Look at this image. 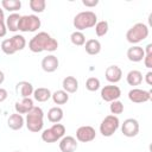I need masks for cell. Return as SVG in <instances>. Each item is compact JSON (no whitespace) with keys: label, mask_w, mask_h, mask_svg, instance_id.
Here are the masks:
<instances>
[{"label":"cell","mask_w":152,"mask_h":152,"mask_svg":"<svg viewBox=\"0 0 152 152\" xmlns=\"http://www.w3.org/2000/svg\"><path fill=\"white\" fill-rule=\"evenodd\" d=\"M121 132L127 138H133L139 133V122L137 119L128 118L121 125Z\"/></svg>","instance_id":"8"},{"label":"cell","mask_w":152,"mask_h":152,"mask_svg":"<svg viewBox=\"0 0 152 152\" xmlns=\"http://www.w3.org/2000/svg\"><path fill=\"white\" fill-rule=\"evenodd\" d=\"M96 137V132L95 128L91 126H81L77 128L76 131V140L81 141V142H90L95 139Z\"/></svg>","instance_id":"9"},{"label":"cell","mask_w":152,"mask_h":152,"mask_svg":"<svg viewBox=\"0 0 152 152\" xmlns=\"http://www.w3.org/2000/svg\"><path fill=\"white\" fill-rule=\"evenodd\" d=\"M84 49H86V52L90 56L99 55L101 51V43L97 39H89L86 42Z\"/></svg>","instance_id":"20"},{"label":"cell","mask_w":152,"mask_h":152,"mask_svg":"<svg viewBox=\"0 0 152 152\" xmlns=\"http://www.w3.org/2000/svg\"><path fill=\"white\" fill-rule=\"evenodd\" d=\"M14 152H20V151H14Z\"/></svg>","instance_id":"42"},{"label":"cell","mask_w":152,"mask_h":152,"mask_svg":"<svg viewBox=\"0 0 152 152\" xmlns=\"http://www.w3.org/2000/svg\"><path fill=\"white\" fill-rule=\"evenodd\" d=\"M62 87H63V90L66 91L68 94L76 93L78 89V81L74 76H66L62 81Z\"/></svg>","instance_id":"18"},{"label":"cell","mask_w":152,"mask_h":152,"mask_svg":"<svg viewBox=\"0 0 152 152\" xmlns=\"http://www.w3.org/2000/svg\"><path fill=\"white\" fill-rule=\"evenodd\" d=\"M101 99L106 102H113L115 100H119V97L121 96V89L118 86L114 84H109V86H104L101 89Z\"/></svg>","instance_id":"7"},{"label":"cell","mask_w":152,"mask_h":152,"mask_svg":"<svg viewBox=\"0 0 152 152\" xmlns=\"http://www.w3.org/2000/svg\"><path fill=\"white\" fill-rule=\"evenodd\" d=\"M33 107H34V104H33V100L31 97H24L20 101H17L14 104L15 113H18V114H27Z\"/></svg>","instance_id":"14"},{"label":"cell","mask_w":152,"mask_h":152,"mask_svg":"<svg viewBox=\"0 0 152 152\" xmlns=\"http://www.w3.org/2000/svg\"><path fill=\"white\" fill-rule=\"evenodd\" d=\"M1 6L4 10H7L8 12L17 13L21 8V1L20 0H1Z\"/></svg>","instance_id":"24"},{"label":"cell","mask_w":152,"mask_h":152,"mask_svg":"<svg viewBox=\"0 0 152 152\" xmlns=\"http://www.w3.org/2000/svg\"><path fill=\"white\" fill-rule=\"evenodd\" d=\"M42 25L40 19L36 14L21 15L18 25V31L21 32H36Z\"/></svg>","instance_id":"5"},{"label":"cell","mask_w":152,"mask_h":152,"mask_svg":"<svg viewBox=\"0 0 152 152\" xmlns=\"http://www.w3.org/2000/svg\"><path fill=\"white\" fill-rule=\"evenodd\" d=\"M97 23V15L93 11H83L77 13L74 17L72 25L76 28V31H83L86 28L94 27Z\"/></svg>","instance_id":"3"},{"label":"cell","mask_w":152,"mask_h":152,"mask_svg":"<svg viewBox=\"0 0 152 152\" xmlns=\"http://www.w3.org/2000/svg\"><path fill=\"white\" fill-rule=\"evenodd\" d=\"M42 140H43L44 142L52 144V142L58 141V138L55 135V133L51 131V128H46V129H44L43 133H42Z\"/></svg>","instance_id":"30"},{"label":"cell","mask_w":152,"mask_h":152,"mask_svg":"<svg viewBox=\"0 0 152 152\" xmlns=\"http://www.w3.org/2000/svg\"><path fill=\"white\" fill-rule=\"evenodd\" d=\"M20 17H21V15H20L19 13H11V14L7 17L6 21H5L7 30H10L11 32H17V31H18V25H19Z\"/></svg>","instance_id":"21"},{"label":"cell","mask_w":152,"mask_h":152,"mask_svg":"<svg viewBox=\"0 0 152 152\" xmlns=\"http://www.w3.org/2000/svg\"><path fill=\"white\" fill-rule=\"evenodd\" d=\"M51 131L55 133V135L58 138V140L59 139H62L63 137H64V134H65V127H64V125H62V124H53L51 127Z\"/></svg>","instance_id":"34"},{"label":"cell","mask_w":152,"mask_h":152,"mask_svg":"<svg viewBox=\"0 0 152 152\" xmlns=\"http://www.w3.org/2000/svg\"><path fill=\"white\" fill-rule=\"evenodd\" d=\"M100 86H101V83L97 77H89L86 81V88L89 91H96L97 89H100Z\"/></svg>","instance_id":"31"},{"label":"cell","mask_w":152,"mask_h":152,"mask_svg":"<svg viewBox=\"0 0 152 152\" xmlns=\"http://www.w3.org/2000/svg\"><path fill=\"white\" fill-rule=\"evenodd\" d=\"M82 4L86 7H95L99 4V0H82Z\"/></svg>","instance_id":"36"},{"label":"cell","mask_w":152,"mask_h":152,"mask_svg":"<svg viewBox=\"0 0 152 152\" xmlns=\"http://www.w3.org/2000/svg\"><path fill=\"white\" fill-rule=\"evenodd\" d=\"M145 81L148 86H152V71H148L146 75H145Z\"/></svg>","instance_id":"39"},{"label":"cell","mask_w":152,"mask_h":152,"mask_svg":"<svg viewBox=\"0 0 152 152\" xmlns=\"http://www.w3.org/2000/svg\"><path fill=\"white\" fill-rule=\"evenodd\" d=\"M10 39H11V43H12V45H13L15 52H17V51H21V50L26 46V39H25V37L21 36V34H14V36L11 37Z\"/></svg>","instance_id":"26"},{"label":"cell","mask_w":152,"mask_h":152,"mask_svg":"<svg viewBox=\"0 0 152 152\" xmlns=\"http://www.w3.org/2000/svg\"><path fill=\"white\" fill-rule=\"evenodd\" d=\"M51 95L52 93L50 91V89L45 87H39L33 90V99L38 102H46L51 99Z\"/></svg>","instance_id":"19"},{"label":"cell","mask_w":152,"mask_h":152,"mask_svg":"<svg viewBox=\"0 0 152 152\" xmlns=\"http://www.w3.org/2000/svg\"><path fill=\"white\" fill-rule=\"evenodd\" d=\"M28 49L34 53H40L43 51L53 52L58 49V42L46 32H38L30 39Z\"/></svg>","instance_id":"1"},{"label":"cell","mask_w":152,"mask_h":152,"mask_svg":"<svg viewBox=\"0 0 152 152\" xmlns=\"http://www.w3.org/2000/svg\"><path fill=\"white\" fill-rule=\"evenodd\" d=\"M25 125L30 132L38 133L43 129L44 126V112L40 107L34 106L25 118Z\"/></svg>","instance_id":"2"},{"label":"cell","mask_w":152,"mask_h":152,"mask_svg":"<svg viewBox=\"0 0 152 152\" xmlns=\"http://www.w3.org/2000/svg\"><path fill=\"white\" fill-rule=\"evenodd\" d=\"M33 90H34L33 86L30 82H27V81H20L15 86L17 94L20 95L23 99L24 97H30L31 95H33Z\"/></svg>","instance_id":"15"},{"label":"cell","mask_w":152,"mask_h":152,"mask_svg":"<svg viewBox=\"0 0 152 152\" xmlns=\"http://www.w3.org/2000/svg\"><path fill=\"white\" fill-rule=\"evenodd\" d=\"M124 103L121 102V101H119V100H115V101H113V102H110V106H109V110H110V113L113 114V115H119V114H121L122 112H124Z\"/></svg>","instance_id":"32"},{"label":"cell","mask_w":152,"mask_h":152,"mask_svg":"<svg viewBox=\"0 0 152 152\" xmlns=\"http://www.w3.org/2000/svg\"><path fill=\"white\" fill-rule=\"evenodd\" d=\"M70 40L76 46H82L86 44V36L81 31H74L70 34Z\"/></svg>","instance_id":"27"},{"label":"cell","mask_w":152,"mask_h":152,"mask_svg":"<svg viewBox=\"0 0 152 152\" xmlns=\"http://www.w3.org/2000/svg\"><path fill=\"white\" fill-rule=\"evenodd\" d=\"M126 81L132 87L139 86L142 82V74L139 70H131L126 76Z\"/></svg>","instance_id":"22"},{"label":"cell","mask_w":152,"mask_h":152,"mask_svg":"<svg viewBox=\"0 0 152 152\" xmlns=\"http://www.w3.org/2000/svg\"><path fill=\"white\" fill-rule=\"evenodd\" d=\"M144 64L147 69H151L152 68V52L150 53H145V57H144Z\"/></svg>","instance_id":"35"},{"label":"cell","mask_w":152,"mask_h":152,"mask_svg":"<svg viewBox=\"0 0 152 152\" xmlns=\"http://www.w3.org/2000/svg\"><path fill=\"white\" fill-rule=\"evenodd\" d=\"M94 27H95V33H96V36H97V37H103V36L107 34L108 28H109V25H108V21L101 20V21H97Z\"/></svg>","instance_id":"28"},{"label":"cell","mask_w":152,"mask_h":152,"mask_svg":"<svg viewBox=\"0 0 152 152\" xmlns=\"http://www.w3.org/2000/svg\"><path fill=\"white\" fill-rule=\"evenodd\" d=\"M120 126V120L116 115L109 114L104 116V119L100 124V133L103 137H112L119 128Z\"/></svg>","instance_id":"6"},{"label":"cell","mask_w":152,"mask_h":152,"mask_svg":"<svg viewBox=\"0 0 152 152\" xmlns=\"http://www.w3.org/2000/svg\"><path fill=\"white\" fill-rule=\"evenodd\" d=\"M145 57V51L139 45H133L127 50V58L131 62H140Z\"/></svg>","instance_id":"16"},{"label":"cell","mask_w":152,"mask_h":152,"mask_svg":"<svg viewBox=\"0 0 152 152\" xmlns=\"http://www.w3.org/2000/svg\"><path fill=\"white\" fill-rule=\"evenodd\" d=\"M63 116H64V114H63V109L61 107H52L48 112V119L52 124H58L63 119Z\"/></svg>","instance_id":"23"},{"label":"cell","mask_w":152,"mask_h":152,"mask_svg":"<svg viewBox=\"0 0 152 152\" xmlns=\"http://www.w3.org/2000/svg\"><path fill=\"white\" fill-rule=\"evenodd\" d=\"M4 81H5V74L0 70V84H2V83H4Z\"/></svg>","instance_id":"41"},{"label":"cell","mask_w":152,"mask_h":152,"mask_svg":"<svg viewBox=\"0 0 152 152\" xmlns=\"http://www.w3.org/2000/svg\"><path fill=\"white\" fill-rule=\"evenodd\" d=\"M7 96H8L7 90H6L5 88H1V87H0V103L4 102V101L7 99Z\"/></svg>","instance_id":"38"},{"label":"cell","mask_w":152,"mask_h":152,"mask_svg":"<svg viewBox=\"0 0 152 152\" xmlns=\"http://www.w3.org/2000/svg\"><path fill=\"white\" fill-rule=\"evenodd\" d=\"M1 50H2V52H4L5 55H8V56L15 53V50H14V48H13V45H12L10 38H8V39H4V40L1 42Z\"/></svg>","instance_id":"33"},{"label":"cell","mask_w":152,"mask_h":152,"mask_svg":"<svg viewBox=\"0 0 152 152\" xmlns=\"http://www.w3.org/2000/svg\"><path fill=\"white\" fill-rule=\"evenodd\" d=\"M7 33V27H6V24L5 21H0V38L5 37Z\"/></svg>","instance_id":"37"},{"label":"cell","mask_w":152,"mask_h":152,"mask_svg":"<svg viewBox=\"0 0 152 152\" xmlns=\"http://www.w3.org/2000/svg\"><path fill=\"white\" fill-rule=\"evenodd\" d=\"M42 69L45 72H53L59 66V61L55 55H48L42 59Z\"/></svg>","instance_id":"11"},{"label":"cell","mask_w":152,"mask_h":152,"mask_svg":"<svg viewBox=\"0 0 152 152\" xmlns=\"http://www.w3.org/2000/svg\"><path fill=\"white\" fill-rule=\"evenodd\" d=\"M24 125H25V119L23 118L21 114L13 113V114H11L10 118L7 119V126H8L11 129H13V131L21 129Z\"/></svg>","instance_id":"17"},{"label":"cell","mask_w":152,"mask_h":152,"mask_svg":"<svg viewBox=\"0 0 152 152\" xmlns=\"http://www.w3.org/2000/svg\"><path fill=\"white\" fill-rule=\"evenodd\" d=\"M104 76H106V80L110 83H118L121 77H122V70L120 66L118 65H109L107 66L106 71H104Z\"/></svg>","instance_id":"12"},{"label":"cell","mask_w":152,"mask_h":152,"mask_svg":"<svg viewBox=\"0 0 152 152\" xmlns=\"http://www.w3.org/2000/svg\"><path fill=\"white\" fill-rule=\"evenodd\" d=\"M128 99L133 103H144L151 100V91L140 88H133L128 91Z\"/></svg>","instance_id":"10"},{"label":"cell","mask_w":152,"mask_h":152,"mask_svg":"<svg viewBox=\"0 0 152 152\" xmlns=\"http://www.w3.org/2000/svg\"><path fill=\"white\" fill-rule=\"evenodd\" d=\"M148 26L144 23H137L134 24L128 31L126 32V39L131 44H138L142 40H145L148 37Z\"/></svg>","instance_id":"4"},{"label":"cell","mask_w":152,"mask_h":152,"mask_svg":"<svg viewBox=\"0 0 152 152\" xmlns=\"http://www.w3.org/2000/svg\"><path fill=\"white\" fill-rule=\"evenodd\" d=\"M0 21H5V14H4V10L0 7Z\"/></svg>","instance_id":"40"},{"label":"cell","mask_w":152,"mask_h":152,"mask_svg":"<svg viewBox=\"0 0 152 152\" xmlns=\"http://www.w3.org/2000/svg\"><path fill=\"white\" fill-rule=\"evenodd\" d=\"M51 99H52L55 104H64L69 101V94L66 91H64L63 89L56 90L55 93H52Z\"/></svg>","instance_id":"25"},{"label":"cell","mask_w":152,"mask_h":152,"mask_svg":"<svg viewBox=\"0 0 152 152\" xmlns=\"http://www.w3.org/2000/svg\"><path fill=\"white\" fill-rule=\"evenodd\" d=\"M28 5H30V8L34 13H42V12H44V10L46 7L45 0H30Z\"/></svg>","instance_id":"29"},{"label":"cell","mask_w":152,"mask_h":152,"mask_svg":"<svg viewBox=\"0 0 152 152\" xmlns=\"http://www.w3.org/2000/svg\"><path fill=\"white\" fill-rule=\"evenodd\" d=\"M77 148V140L71 135L63 137L59 139V150L62 152H75Z\"/></svg>","instance_id":"13"}]
</instances>
